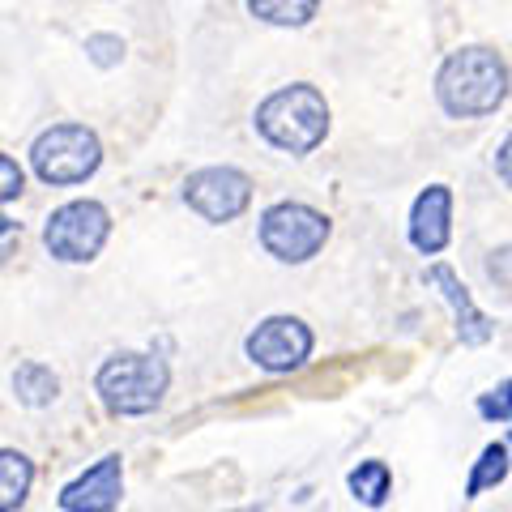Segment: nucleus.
I'll use <instances>...</instances> for the list:
<instances>
[{"label":"nucleus","instance_id":"1","mask_svg":"<svg viewBox=\"0 0 512 512\" xmlns=\"http://www.w3.org/2000/svg\"><path fill=\"white\" fill-rule=\"evenodd\" d=\"M436 99L448 116L470 120V116H491L508 99V64L500 52L474 43L453 52L440 73H436Z\"/></svg>","mask_w":512,"mask_h":512},{"label":"nucleus","instance_id":"2","mask_svg":"<svg viewBox=\"0 0 512 512\" xmlns=\"http://www.w3.org/2000/svg\"><path fill=\"white\" fill-rule=\"evenodd\" d=\"M256 133L286 154H312L329 133V103L316 86H282L256 107Z\"/></svg>","mask_w":512,"mask_h":512},{"label":"nucleus","instance_id":"3","mask_svg":"<svg viewBox=\"0 0 512 512\" xmlns=\"http://www.w3.org/2000/svg\"><path fill=\"white\" fill-rule=\"evenodd\" d=\"M167 363L154 355H141V350H124V355H111L99 376H94V389H99L103 406L111 414H150L167 393Z\"/></svg>","mask_w":512,"mask_h":512},{"label":"nucleus","instance_id":"4","mask_svg":"<svg viewBox=\"0 0 512 512\" xmlns=\"http://www.w3.org/2000/svg\"><path fill=\"white\" fill-rule=\"evenodd\" d=\"M30 163H35L43 184H82L99 171L103 146L86 124H52L47 133L35 137Z\"/></svg>","mask_w":512,"mask_h":512},{"label":"nucleus","instance_id":"5","mask_svg":"<svg viewBox=\"0 0 512 512\" xmlns=\"http://www.w3.org/2000/svg\"><path fill=\"white\" fill-rule=\"evenodd\" d=\"M329 239V218L303 201H278L261 214V244L269 256L286 265H303L325 248Z\"/></svg>","mask_w":512,"mask_h":512},{"label":"nucleus","instance_id":"6","mask_svg":"<svg viewBox=\"0 0 512 512\" xmlns=\"http://www.w3.org/2000/svg\"><path fill=\"white\" fill-rule=\"evenodd\" d=\"M107 231H111V218L99 201H69L47 218L43 227V244L56 261H90L99 256V248L107 244Z\"/></svg>","mask_w":512,"mask_h":512},{"label":"nucleus","instance_id":"7","mask_svg":"<svg viewBox=\"0 0 512 512\" xmlns=\"http://www.w3.org/2000/svg\"><path fill=\"white\" fill-rule=\"evenodd\" d=\"M244 350L265 372H295L312 355V329L299 316H269L248 333Z\"/></svg>","mask_w":512,"mask_h":512},{"label":"nucleus","instance_id":"8","mask_svg":"<svg viewBox=\"0 0 512 512\" xmlns=\"http://www.w3.org/2000/svg\"><path fill=\"white\" fill-rule=\"evenodd\" d=\"M184 201L210 222H231L248 210L252 180L235 167H201L184 180Z\"/></svg>","mask_w":512,"mask_h":512},{"label":"nucleus","instance_id":"9","mask_svg":"<svg viewBox=\"0 0 512 512\" xmlns=\"http://www.w3.org/2000/svg\"><path fill=\"white\" fill-rule=\"evenodd\" d=\"M448 239H453V192L448 184H431L410 205V244L423 256H436L448 248Z\"/></svg>","mask_w":512,"mask_h":512},{"label":"nucleus","instance_id":"10","mask_svg":"<svg viewBox=\"0 0 512 512\" xmlns=\"http://www.w3.org/2000/svg\"><path fill=\"white\" fill-rule=\"evenodd\" d=\"M120 491H124L120 457H103L99 466H90L77 483L60 491V508L64 512H111L120 504Z\"/></svg>","mask_w":512,"mask_h":512},{"label":"nucleus","instance_id":"11","mask_svg":"<svg viewBox=\"0 0 512 512\" xmlns=\"http://www.w3.org/2000/svg\"><path fill=\"white\" fill-rule=\"evenodd\" d=\"M427 282H431V286H440V295L448 299V308H453L457 338L466 342V346H483V342L491 338V320H487V312L470 299L466 282H461L448 265H431V269H427Z\"/></svg>","mask_w":512,"mask_h":512},{"label":"nucleus","instance_id":"12","mask_svg":"<svg viewBox=\"0 0 512 512\" xmlns=\"http://www.w3.org/2000/svg\"><path fill=\"white\" fill-rule=\"evenodd\" d=\"M35 483V466L18 448H0V512H18Z\"/></svg>","mask_w":512,"mask_h":512},{"label":"nucleus","instance_id":"13","mask_svg":"<svg viewBox=\"0 0 512 512\" xmlns=\"http://www.w3.org/2000/svg\"><path fill=\"white\" fill-rule=\"evenodd\" d=\"M13 393H18V402L22 406H52L56 402V393H60V380L52 367H43V363H22L18 372H13Z\"/></svg>","mask_w":512,"mask_h":512},{"label":"nucleus","instance_id":"14","mask_svg":"<svg viewBox=\"0 0 512 512\" xmlns=\"http://www.w3.org/2000/svg\"><path fill=\"white\" fill-rule=\"evenodd\" d=\"M508 470H512V453H508V444H487L483 453H478V461H474V470H470V483H466V495L470 500H478L483 491H491V487H500L504 478H508Z\"/></svg>","mask_w":512,"mask_h":512},{"label":"nucleus","instance_id":"15","mask_svg":"<svg viewBox=\"0 0 512 512\" xmlns=\"http://www.w3.org/2000/svg\"><path fill=\"white\" fill-rule=\"evenodd\" d=\"M350 491H355V500L359 504H367V508H380L384 500H389V491H393V474H389V466L384 461H359L355 470H350Z\"/></svg>","mask_w":512,"mask_h":512},{"label":"nucleus","instance_id":"16","mask_svg":"<svg viewBox=\"0 0 512 512\" xmlns=\"http://www.w3.org/2000/svg\"><path fill=\"white\" fill-rule=\"evenodd\" d=\"M252 18H261L269 26H308L316 18L320 0H248Z\"/></svg>","mask_w":512,"mask_h":512},{"label":"nucleus","instance_id":"17","mask_svg":"<svg viewBox=\"0 0 512 512\" xmlns=\"http://www.w3.org/2000/svg\"><path fill=\"white\" fill-rule=\"evenodd\" d=\"M478 414H483L487 423H512V376L478 397Z\"/></svg>","mask_w":512,"mask_h":512},{"label":"nucleus","instance_id":"18","mask_svg":"<svg viewBox=\"0 0 512 512\" xmlns=\"http://www.w3.org/2000/svg\"><path fill=\"white\" fill-rule=\"evenodd\" d=\"M487 278L495 286H508L512 291V244H500V248L487 252Z\"/></svg>","mask_w":512,"mask_h":512},{"label":"nucleus","instance_id":"19","mask_svg":"<svg viewBox=\"0 0 512 512\" xmlns=\"http://www.w3.org/2000/svg\"><path fill=\"white\" fill-rule=\"evenodd\" d=\"M86 52H90L94 64H103V69H107V64H116L124 56V43L116 35H90L86 39Z\"/></svg>","mask_w":512,"mask_h":512},{"label":"nucleus","instance_id":"20","mask_svg":"<svg viewBox=\"0 0 512 512\" xmlns=\"http://www.w3.org/2000/svg\"><path fill=\"white\" fill-rule=\"evenodd\" d=\"M22 184H26V175H22V167L13 163L9 154H0V201H13L22 192Z\"/></svg>","mask_w":512,"mask_h":512},{"label":"nucleus","instance_id":"21","mask_svg":"<svg viewBox=\"0 0 512 512\" xmlns=\"http://www.w3.org/2000/svg\"><path fill=\"white\" fill-rule=\"evenodd\" d=\"M495 175L512 188V133L500 141V150H495Z\"/></svg>","mask_w":512,"mask_h":512},{"label":"nucleus","instance_id":"22","mask_svg":"<svg viewBox=\"0 0 512 512\" xmlns=\"http://www.w3.org/2000/svg\"><path fill=\"white\" fill-rule=\"evenodd\" d=\"M9 227H13V222H9V218H0V235H9Z\"/></svg>","mask_w":512,"mask_h":512},{"label":"nucleus","instance_id":"23","mask_svg":"<svg viewBox=\"0 0 512 512\" xmlns=\"http://www.w3.org/2000/svg\"><path fill=\"white\" fill-rule=\"evenodd\" d=\"M239 512H256V508H239Z\"/></svg>","mask_w":512,"mask_h":512},{"label":"nucleus","instance_id":"24","mask_svg":"<svg viewBox=\"0 0 512 512\" xmlns=\"http://www.w3.org/2000/svg\"><path fill=\"white\" fill-rule=\"evenodd\" d=\"M508 453H512V440H508Z\"/></svg>","mask_w":512,"mask_h":512}]
</instances>
